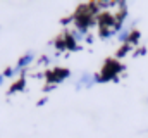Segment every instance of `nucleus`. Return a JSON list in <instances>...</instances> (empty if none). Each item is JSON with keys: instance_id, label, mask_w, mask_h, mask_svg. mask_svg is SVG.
Segmentation results:
<instances>
[{"instance_id": "obj_1", "label": "nucleus", "mask_w": 148, "mask_h": 138, "mask_svg": "<svg viewBox=\"0 0 148 138\" xmlns=\"http://www.w3.org/2000/svg\"><path fill=\"white\" fill-rule=\"evenodd\" d=\"M67 76H69V69H55V71H50V72L47 74V79H48L50 83H60V81H64Z\"/></svg>"}, {"instance_id": "obj_11", "label": "nucleus", "mask_w": 148, "mask_h": 138, "mask_svg": "<svg viewBox=\"0 0 148 138\" xmlns=\"http://www.w3.org/2000/svg\"><path fill=\"white\" fill-rule=\"evenodd\" d=\"M141 54H145V48H140V50L134 54V57H138V55H141Z\"/></svg>"}, {"instance_id": "obj_5", "label": "nucleus", "mask_w": 148, "mask_h": 138, "mask_svg": "<svg viewBox=\"0 0 148 138\" xmlns=\"http://www.w3.org/2000/svg\"><path fill=\"white\" fill-rule=\"evenodd\" d=\"M17 90H19V92H21V90H24V79H19V81L10 88V93H14V92H17Z\"/></svg>"}, {"instance_id": "obj_10", "label": "nucleus", "mask_w": 148, "mask_h": 138, "mask_svg": "<svg viewBox=\"0 0 148 138\" xmlns=\"http://www.w3.org/2000/svg\"><path fill=\"white\" fill-rule=\"evenodd\" d=\"M14 72H16V69H5V71H3V78H5V76H7V78H10V76H12V74H14Z\"/></svg>"}, {"instance_id": "obj_8", "label": "nucleus", "mask_w": 148, "mask_h": 138, "mask_svg": "<svg viewBox=\"0 0 148 138\" xmlns=\"http://www.w3.org/2000/svg\"><path fill=\"white\" fill-rule=\"evenodd\" d=\"M129 36H131V31H129V30H122V33L119 34V40H121V41H124V40H126V38H129Z\"/></svg>"}, {"instance_id": "obj_4", "label": "nucleus", "mask_w": 148, "mask_h": 138, "mask_svg": "<svg viewBox=\"0 0 148 138\" xmlns=\"http://www.w3.org/2000/svg\"><path fill=\"white\" fill-rule=\"evenodd\" d=\"M66 47L71 50H77L79 47H76V38H73L71 34H66Z\"/></svg>"}, {"instance_id": "obj_12", "label": "nucleus", "mask_w": 148, "mask_h": 138, "mask_svg": "<svg viewBox=\"0 0 148 138\" xmlns=\"http://www.w3.org/2000/svg\"><path fill=\"white\" fill-rule=\"evenodd\" d=\"M3 83V74H0V85Z\"/></svg>"}, {"instance_id": "obj_9", "label": "nucleus", "mask_w": 148, "mask_h": 138, "mask_svg": "<svg viewBox=\"0 0 148 138\" xmlns=\"http://www.w3.org/2000/svg\"><path fill=\"white\" fill-rule=\"evenodd\" d=\"M129 47H131V45L127 43L124 48H121V50H119V54H117V57H122V55H126V54H127V50H129Z\"/></svg>"}, {"instance_id": "obj_3", "label": "nucleus", "mask_w": 148, "mask_h": 138, "mask_svg": "<svg viewBox=\"0 0 148 138\" xmlns=\"http://www.w3.org/2000/svg\"><path fill=\"white\" fill-rule=\"evenodd\" d=\"M33 59H35V55H33V54H26V55H24V57H23V59L17 62V66H16V71H19V69L26 68V66H28V64H29Z\"/></svg>"}, {"instance_id": "obj_7", "label": "nucleus", "mask_w": 148, "mask_h": 138, "mask_svg": "<svg viewBox=\"0 0 148 138\" xmlns=\"http://www.w3.org/2000/svg\"><path fill=\"white\" fill-rule=\"evenodd\" d=\"M55 48L57 50H64L66 48V40H57L55 41Z\"/></svg>"}, {"instance_id": "obj_6", "label": "nucleus", "mask_w": 148, "mask_h": 138, "mask_svg": "<svg viewBox=\"0 0 148 138\" xmlns=\"http://www.w3.org/2000/svg\"><path fill=\"white\" fill-rule=\"evenodd\" d=\"M138 38H140V33L138 31H133V34L129 36V45H134L138 41Z\"/></svg>"}, {"instance_id": "obj_2", "label": "nucleus", "mask_w": 148, "mask_h": 138, "mask_svg": "<svg viewBox=\"0 0 148 138\" xmlns=\"http://www.w3.org/2000/svg\"><path fill=\"white\" fill-rule=\"evenodd\" d=\"M97 83V78H93L91 74H88V72H84L83 76H81V79H79V83H77V86H83V85H86L88 88L90 86H93Z\"/></svg>"}]
</instances>
